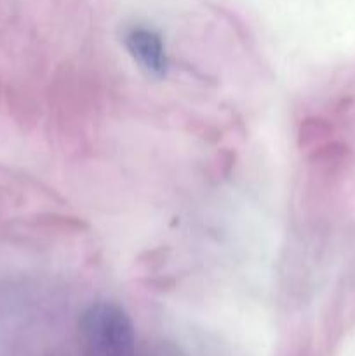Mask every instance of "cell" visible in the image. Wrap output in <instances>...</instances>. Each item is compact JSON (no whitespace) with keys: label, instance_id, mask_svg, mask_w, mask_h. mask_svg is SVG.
I'll return each instance as SVG.
<instances>
[{"label":"cell","instance_id":"cell-1","mask_svg":"<svg viewBox=\"0 0 355 356\" xmlns=\"http://www.w3.org/2000/svg\"><path fill=\"white\" fill-rule=\"evenodd\" d=\"M80 336L93 356H131L136 346L131 316L108 301L94 302L82 313Z\"/></svg>","mask_w":355,"mask_h":356},{"label":"cell","instance_id":"cell-2","mask_svg":"<svg viewBox=\"0 0 355 356\" xmlns=\"http://www.w3.org/2000/svg\"><path fill=\"white\" fill-rule=\"evenodd\" d=\"M125 51L150 79H166L169 73V56L162 35L145 24H132L122 35Z\"/></svg>","mask_w":355,"mask_h":356},{"label":"cell","instance_id":"cell-3","mask_svg":"<svg viewBox=\"0 0 355 356\" xmlns=\"http://www.w3.org/2000/svg\"><path fill=\"white\" fill-rule=\"evenodd\" d=\"M331 134H333V125L329 120L320 117H308L299 124V146L301 148H308V146L315 148V146L326 143Z\"/></svg>","mask_w":355,"mask_h":356}]
</instances>
